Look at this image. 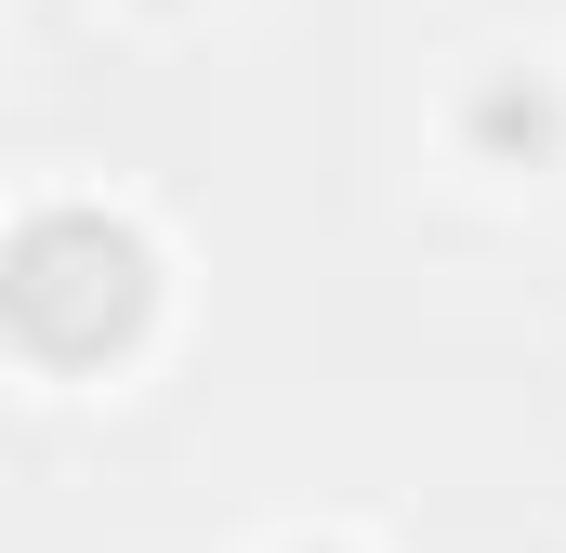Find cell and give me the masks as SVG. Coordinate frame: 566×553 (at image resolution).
<instances>
[{"instance_id":"1","label":"cell","mask_w":566,"mask_h":553,"mask_svg":"<svg viewBox=\"0 0 566 553\" xmlns=\"http://www.w3.org/2000/svg\"><path fill=\"white\" fill-rule=\"evenodd\" d=\"M0 303H13V343L40 369H106V356H133L145 316H158V251L119 211H27Z\"/></svg>"},{"instance_id":"2","label":"cell","mask_w":566,"mask_h":553,"mask_svg":"<svg viewBox=\"0 0 566 553\" xmlns=\"http://www.w3.org/2000/svg\"><path fill=\"white\" fill-rule=\"evenodd\" d=\"M290 553H343V541H290Z\"/></svg>"}]
</instances>
